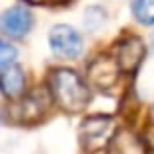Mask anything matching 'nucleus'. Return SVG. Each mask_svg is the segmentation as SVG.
Masks as SVG:
<instances>
[{"label": "nucleus", "mask_w": 154, "mask_h": 154, "mask_svg": "<svg viewBox=\"0 0 154 154\" xmlns=\"http://www.w3.org/2000/svg\"><path fill=\"white\" fill-rule=\"evenodd\" d=\"M49 94L60 109L78 113L90 102V90L84 80L70 68H57L49 78Z\"/></svg>", "instance_id": "1"}, {"label": "nucleus", "mask_w": 154, "mask_h": 154, "mask_svg": "<svg viewBox=\"0 0 154 154\" xmlns=\"http://www.w3.org/2000/svg\"><path fill=\"white\" fill-rule=\"evenodd\" d=\"M117 135V125L109 115H94L82 121L80 125V143L82 148L88 152H98L111 144L113 137Z\"/></svg>", "instance_id": "2"}, {"label": "nucleus", "mask_w": 154, "mask_h": 154, "mask_svg": "<svg viewBox=\"0 0 154 154\" xmlns=\"http://www.w3.org/2000/svg\"><path fill=\"white\" fill-rule=\"evenodd\" d=\"M49 45L60 59H76L84 51V39L68 23H57L49 31Z\"/></svg>", "instance_id": "3"}, {"label": "nucleus", "mask_w": 154, "mask_h": 154, "mask_svg": "<svg viewBox=\"0 0 154 154\" xmlns=\"http://www.w3.org/2000/svg\"><path fill=\"white\" fill-rule=\"evenodd\" d=\"M115 60L119 64L121 72H135L137 68L140 66L144 59V53H146V47H144V41L137 35H127L125 39H121L115 47Z\"/></svg>", "instance_id": "4"}, {"label": "nucleus", "mask_w": 154, "mask_h": 154, "mask_svg": "<svg viewBox=\"0 0 154 154\" xmlns=\"http://www.w3.org/2000/svg\"><path fill=\"white\" fill-rule=\"evenodd\" d=\"M31 26H33V16L26 6H12L0 14V29L10 37H26Z\"/></svg>", "instance_id": "5"}, {"label": "nucleus", "mask_w": 154, "mask_h": 154, "mask_svg": "<svg viewBox=\"0 0 154 154\" xmlns=\"http://www.w3.org/2000/svg\"><path fill=\"white\" fill-rule=\"evenodd\" d=\"M119 64L113 57L109 55H100L98 59H94L88 66V78L92 80V84L98 88H109L119 76Z\"/></svg>", "instance_id": "6"}, {"label": "nucleus", "mask_w": 154, "mask_h": 154, "mask_svg": "<svg viewBox=\"0 0 154 154\" xmlns=\"http://www.w3.org/2000/svg\"><path fill=\"white\" fill-rule=\"evenodd\" d=\"M23 88H26V76L18 64H10L0 72V92L6 98H20L23 94Z\"/></svg>", "instance_id": "7"}, {"label": "nucleus", "mask_w": 154, "mask_h": 154, "mask_svg": "<svg viewBox=\"0 0 154 154\" xmlns=\"http://www.w3.org/2000/svg\"><path fill=\"white\" fill-rule=\"evenodd\" d=\"M107 154H144V146L143 140L131 131H117L107 146Z\"/></svg>", "instance_id": "8"}, {"label": "nucleus", "mask_w": 154, "mask_h": 154, "mask_svg": "<svg viewBox=\"0 0 154 154\" xmlns=\"http://www.w3.org/2000/svg\"><path fill=\"white\" fill-rule=\"evenodd\" d=\"M133 14L144 26L154 23V0H137L133 4Z\"/></svg>", "instance_id": "9"}, {"label": "nucleus", "mask_w": 154, "mask_h": 154, "mask_svg": "<svg viewBox=\"0 0 154 154\" xmlns=\"http://www.w3.org/2000/svg\"><path fill=\"white\" fill-rule=\"evenodd\" d=\"M16 57H18L16 47L10 45L8 41H4V39H0V70L8 68L10 64H14Z\"/></svg>", "instance_id": "10"}, {"label": "nucleus", "mask_w": 154, "mask_h": 154, "mask_svg": "<svg viewBox=\"0 0 154 154\" xmlns=\"http://www.w3.org/2000/svg\"><path fill=\"white\" fill-rule=\"evenodd\" d=\"M27 2H33V4H45V2H49V0H27Z\"/></svg>", "instance_id": "11"}]
</instances>
